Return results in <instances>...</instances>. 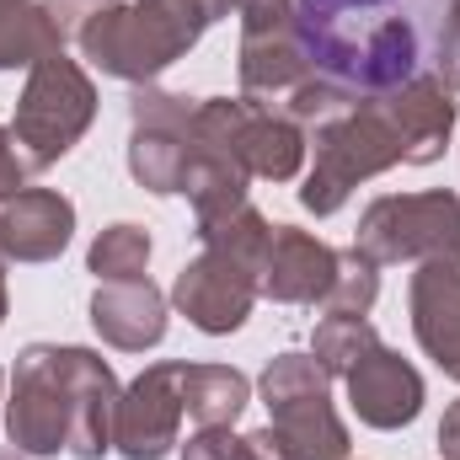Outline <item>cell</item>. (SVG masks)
<instances>
[{"instance_id":"1","label":"cell","mask_w":460,"mask_h":460,"mask_svg":"<svg viewBox=\"0 0 460 460\" xmlns=\"http://www.w3.org/2000/svg\"><path fill=\"white\" fill-rule=\"evenodd\" d=\"M113 364L75 343H27L11 369L5 439L27 460H102L113 450Z\"/></svg>"},{"instance_id":"2","label":"cell","mask_w":460,"mask_h":460,"mask_svg":"<svg viewBox=\"0 0 460 460\" xmlns=\"http://www.w3.org/2000/svg\"><path fill=\"white\" fill-rule=\"evenodd\" d=\"M439 11L445 0H295V27L316 75L380 97L429 75Z\"/></svg>"},{"instance_id":"3","label":"cell","mask_w":460,"mask_h":460,"mask_svg":"<svg viewBox=\"0 0 460 460\" xmlns=\"http://www.w3.org/2000/svg\"><path fill=\"white\" fill-rule=\"evenodd\" d=\"M305 139H311V172L300 188V209H311L316 220L338 215L358 182H369L391 166H412V139L402 128L391 92L353 97L343 113L316 123Z\"/></svg>"},{"instance_id":"4","label":"cell","mask_w":460,"mask_h":460,"mask_svg":"<svg viewBox=\"0 0 460 460\" xmlns=\"http://www.w3.org/2000/svg\"><path fill=\"white\" fill-rule=\"evenodd\" d=\"M92 118H97V86H92L86 65L70 59V49L43 54L27 70V86H22L16 118H11V145H16L27 177L59 166L81 145Z\"/></svg>"},{"instance_id":"5","label":"cell","mask_w":460,"mask_h":460,"mask_svg":"<svg viewBox=\"0 0 460 460\" xmlns=\"http://www.w3.org/2000/svg\"><path fill=\"white\" fill-rule=\"evenodd\" d=\"M193 139L209 150H226L246 177H262V182H295L305 155H311V139L295 118L279 102L246 97V92L241 97H204L193 108Z\"/></svg>"},{"instance_id":"6","label":"cell","mask_w":460,"mask_h":460,"mask_svg":"<svg viewBox=\"0 0 460 460\" xmlns=\"http://www.w3.org/2000/svg\"><path fill=\"white\" fill-rule=\"evenodd\" d=\"M257 391L268 402V429L289 460H348V429L332 407V375L311 353L268 358Z\"/></svg>"},{"instance_id":"7","label":"cell","mask_w":460,"mask_h":460,"mask_svg":"<svg viewBox=\"0 0 460 460\" xmlns=\"http://www.w3.org/2000/svg\"><path fill=\"white\" fill-rule=\"evenodd\" d=\"M353 246L385 268V262H460V193L429 188V193H385L375 199Z\"/></svg>"},{"instance_id":"8","label":"cell","mask_w":460,"mask_h":460,"mask_svg":"<svg viewBox=\"0 0 460 460\" xmlns=\"http://www.w3.org/2000/svg\"><path fill=\"white\" fill-rule=\"evenodd\" d=\"M193 108L199 97H177L161 86H134L128 97V177L155 199L182 193V172L193 155Z\"/></svg>"},{"instance_id":"9","label":"cell","mask_w":460,"mask_h":460,"mask_svg":"<svg viewBox=\"0 0 460 460\" xmlns=\"http://www.w3.org/2000/svg\"><path fill=\"white\" fill-rule=\"evenodd\" d=\"M235 75L246 97H268V102H284L300 81L316 75L295 27V0H241Z\"/></svg>"},{"instance_id":"10","label":"cell","mask_w":460,"mask_h":460,"mask_svg":"<svg viewBox=\"0 0 460 460\" xmlns=\"http://www.w3.org/2000/svg\"><path fill=\"white\" fill-rule=\"evenodd\" d=\"M262 300L257 289V262L204 246L193 262H182V273L172 279V305L204 332V338H230L246 327L252 305Z\"/></svg>"},{"instance_id":"11","label":"cell","mask_w":460,"mask_h":460,"mask_svg":"<svg viewBox=\"0 0 460 460\" xmlns=\"http://www.w3.org/2000/svg\"><path fill=\"white\" fill-rule=\"evenodd\" d=\"M182 358L150 364L118 391L113 407V450L123 460H166L182 434Z\"/></svg>"},{"instance_id":"12","label":"cell","mask_w":460,"mask_h":460,"mask_svg":"<svg viewBox=\"0 0 460 460\" xmlns=\"http://www.w3.org/2000/svg\"><path fill=\"white\" fill-rule=\"evenodd\" d=\"M348 380V402H353V418L364 429H380V434H396L407 423H418L423 412V375L396 353V348L375 343L353 369Z\"/></svg>"},{"instance_id":"13","label":"cell","mask_w":460,"mask_h":460,"mask_svg":"<svg viewBox=\"0 0 460 460\" xmlns=\"http://www.w3.org/2000/svg\"><path fill=\"white\" fill-rule=\"evenodd\" d=\"M338 279V246H327L322 235L300 226H273L268 252H262V273L257 289L273 305H322L327 289Z\"/></svg>"},{"instance_id":"14","label":"cell","mask_w":460,"mask_h":460,"mask_svg":"<svg viewBox=\"0 0 460 460\" xmlns=\"http://www.w3.org/2000/svg\"><path fill=\"white\" fill-rule=\"evenodd\" d=\"M75 235V204L54 188L0 193V257L5 262H54Z\"/></svg>"},{"instance_id":"15","label":"cell","mask_w":460,"mask_h":460,"mask_svg":"<svg viewBox=\"0 0 460 460\" xmlns=\"http://www.w3.org/2000/svg\"><path fill=\"white\" fill-rule=\"evenodd\" d=\"M407 316L418 348L460 385V262H418L407 284Z\"/></svg>"},{"instance_id":"16","label":"cell","mask_w":460,"mask_h":460,"mask_svg":"<svg viewBox=\"0 0 460 460\" xmlns=\"http://www.w3.org/2000/svg\"><path fill=\"white\" fill-rule=\"evenodd\" d=\"M166 295L150 279H123V284H97L92 295V327L97 338L118 353H145L166 338Z\"/></svg>"},{"instance_id":"17","label":"cell","mask_w":460,"mask_h":460,"mask_svg":"<svg viewBox=\"0 0 460 460\" xmlns=\"http://www.w3.org/2000/svg\"><path fill=\"white\" fill-rule=\"evenodd\" d=\"M252 402V380L230 364H188L182 358V407L199 429H230Z\"/></svg>"},{"instance_id":"18","label":"cell","mask_w":460,"mask_h":460,"mask_svg":"<svg viewBox=\"0 0 460 460\" xmlns=\"http://www.w3.org/2000/svg\"><path fill=\"white\" fill-rule=\"evenodd\" d=\"M65 49L38 0H0V70H32L43 54Z\"/></svg>"},{"instance_id":"19","label":"cell","mask_w":460,"mask_h":460,"mask_svg":"<svg viewBox=\"0 0 460 460\" xmlns=\"http://www.w3.org/2000/svg\"><path fill=\"white\" fill-rule=\"evenodd\" d=\"M150 252H155L150 230L134 226V220H118V226H108L97 241H92V252H86V268L97 273V284L145 279V268H150Z\"/></svg>"},{"instance_id":"20","label":"cell","mask_w":460,"mask_h":460,"mask_svg":"<svg viewBox=\"0 0 460 460\" xmlns=\"http://www.w3.org/2000/svg\"><path fill=\"white\" fill-rule=\"evenodd\" d=\"M375 300H380V268L358 246H343L338 252V279H332V289L316 311L322 316H369Z\"/></svg>"},{"instance_id":"21","label":"cell","mask_w":460,"mask_h":460,"mask_svg":"<svg viewBox=\"0 0 460 460\" xmlns=\"http://www.w3.org/2000/svg\"><path fill=\"white\" fill-rule=\"evenodd\" d=\"M375 343H380V332L369 327V316H327V322L316 327V338H311V358H316L332 380H343Z\"/></svg>"},{"instance_id":"22","label":"cell","mask_w":460,"mask_h":460,"mask_svg":"<svg viewBox=\"0 0 460 460\" xmlns=\"http://www.w3.org/2000/svg\"><path fill=\"white\" fill-rule=\"evenodd\" d=\"M145 11H155L161 22H172L182 38H204L220 16H230V11H241V0H139Z\"/></svg>"},{"instance_id":"23","label":"cell","mask_w":460,"mask_h":460,"mask_svg":"<svg viewBox=\"0 0 460 460\" xmlns=\"http://www.w3.org/2000/svg\"><path fill=\"white\" fill-rule=\"evenodd\" d=\"M429 75L445 86V92H460V0H445L439 11V38H434V65Z\"/></svg>"},{"instance_id":"24","label":"cell","mask_w":460,"mask_h":460,"mask_svg":"<svg viewBox=\"0 0 460 460\" xmlns=\"http://www.w3.org/2000/svg\"><path fill=\"white\" fill-rule=\"evenodd\" d=\"M43 5V16H49V27H54V38L70 49V43H81V32L108 11L118 0H38Z\"/></svg>"},{"instance_id":"25","label":"cell","mask_w":460,"mask_h":460,"mask_svg":"<svg viewBox=\"0 0 460 460\" xmlns=\"http://www.w3.org/2000/svg\"><path fill=\"white\" fill-rule=\"evenodd\" d=\"M182 460H246V456H241V434H230V429H199L182 445Z\"/></svg>"},{"instance_id":"26","label":"cell","mask_w":460,"mask_h":460,"mask_svg":"<svg viewBox=\"0 0 460 460\" xmlns=\"http://www.w3.org/2000/svg\"><path fill=\"white\" fill-rule=\"evenodd\" d=\"M16 188H27V166L11 145V123H0V193H16Z\"/></svg>"},{"instance_id":"27","label":"cell","mask_w":460,"mask_h":460,"mask_svg":"<svg viewBox=\"0 0 460 460\" xmlns=\"http://www.w3.org/2000/svg\"><path fill=\"white\" fill-rule=\"evenodd\" d=\"M241 456L246 460H289L284 450H279L273 429H252V434H241Z\"/></svg>"},{"instance_id":"28","label":"cell","mask_w":460,"mask_h":460,"mask_svg":"<svg viewBox=\"0 0 460 460\" xmlns=\"http://www.w3.org/2000/svg\"><path fill=\"white\" fill-rule=\"evenodd\" d=\"M439 456L460 460V402H450L445 418H439Z\"/></svg>"},{"instance_id":"29","label":"cell","mask_w":460,"mask_h":460,"mask_svg":"<svg viewBox=\"0 0 460 460\" xmlns=\"http://www.w3.org/2000/svg\"><path fill=\"white\" fill-rule=\"evenodd\" d=\"M5 311H11V295H5V257H0V322H5Z\"/></svg>"},{"instance_id":"30","label":"cell","mask_w":460,"mask_h":460,"mask_svg":"<svg viewBox=\"0 0 460 460\" xmlns=\"http://www.w3.org/2000/svg\"><path fill=\"white\" fill-rule=\"evenodd\" d=\"M0 460H27L22 450H0Z\"/></svg>"},{"instance_id":"31","label":"cell","mask_w":460,"mask_h":460,"mask_svg":"<svg viewBox=\"0 0 460 460\" xmlns=\"http://www.w3.org/2000/svg\"><path fill=\"white\" fill-rule=\"evenodd\" d=\"M0 385H5V375H0Z\"/></svg>"}]
</instances>
